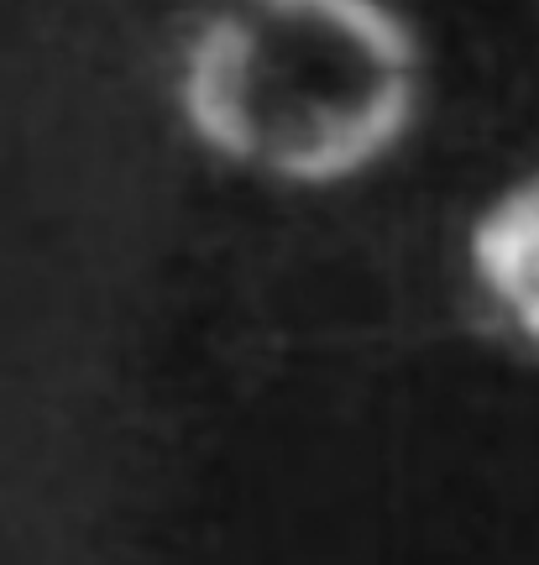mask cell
Instances as JSON below:
<instances>
[{"label": "cell", "mask_w": 539, "mask_h": 565, "mask_svg": "<svg viewBox=\"0 0 539 565\" xmlns=\"http://www.w3.org/2000/svg\"><path fill=\"white\" fill-rule=\"evenodd\" d=\"M194 137L283 183H340L420 110V42L382 0H225L179 74Z\"/></svg>", "instance_id": "obj_1"}, {"label": "cell", "mask_w": 539, "mask_h": 565, "mask_svg": "<svg viewBox=\"0 0 539 565\" xmlns=\"http://www.w3.org/2000/svg\"><path fill=\"white\" fill-rule=\"evenodd\" d=\"M472 267L508 320L539 341V173L514 183L472 225Z\"/></svg>", "instance_id": "obj_2"}]
</instances>
